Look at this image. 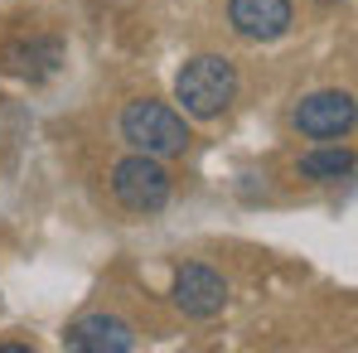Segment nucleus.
Here are the masks:
<instances>
[{"label":"nucleus","instance_id":"nucleus-6","mask_svg":"<svg viewBox=\"0 0 358 353\" xmlns=\"http://www.w3.org/2000/svg\"><path fill=\"white\" fill-rule=\"evenodd\" d=\"M291 0H228V24L238 39H252V44H276L291 34Z\"/></svg>","mask_w":358,"mask_h":353},{"label":"nucleus","instance_id":"nucleus-9","mask_svg":"<svg viewBox=\"0 0 358 353\" xmlns=\"http://www.w3.org/2000/svg\"><path fill=\"white\" fill-rule=\"evenodd\" d=\"M296 170L310 184H339V179L354 175V150L349 145H334V141H320L315 150H305L296 160Z\"/></svg>","mask_w":358,"mask_h":353},{"label":"nucleus","instance_id":"nucleus-3","mask_svg":"<svg viewBox=\"0 0 358 353\" xmlns=\"http://www.w3.org/2000/svg\"><path fill=\"white\" fill-rule=\"evenodd\" d=\"M112 194H117V203L126 208V213L150 218V213H160V208L170 203V194H175V175L165 170V160L131 150L126 160L112 165Z\"/></svg>","mask_w":358,"mask_h":353},{"label":"nucleus","instance_id":"nucleus-2","mask_svg":"<svg viewBox=\"0 0 358 353\" xmlns=\"http://www.w3.org/2000/svg\"><path fill=\"white\" fill-rule=\"evenodd\" d=\"M121 141L141 155H155V160H175L189 150V121L184 112H175L170 102H155V97H136L121 107Z\"/></svg>","mask_w":358,"mask_h":353},{"label":"nucleus","instance_id":"nucleus-8","mask_svg":"<svg viewBox=\"0 0 358 353\" xmlns=\"http://www.w3.org/2000/svg\"><path fill=\"white\" fill-rule=\"evenodd\" d=\"M63 349L78 353H131L136 349V329L121 319V315H83L63 329Z\"/></svg>","mask_w":358,"mask_h":353},{"label":"nucleus","instance_id":"nucleus-5","mask_svg":"<svg viewBox=\"0 0 358 353\" xmlns=\"http://www.w3.org/2000/svg\"><path fill=\"white\" fill-rule=\"evenodd\" d=\"M170 300H175L179 315H189V319H218L228 310V281L213 266L189 261V266H179L175 281H170Z\"/></svg>","mask_w":358,"mask_h":353},{"label":"nucleus","instance_id":"nucleus-7","mask_svg":"<svg viewBox=\"0 0 358 353\" xmlns=\"http://www.w3.org/2000/svg\"><path fill=\"white\" fill-rule=\"evenodd\" d=\"M0 63H5V73H15L24 82H49L63 68V39H54V34H20V39L5 44Z\"/></svg>","mask_w":358,"mask_h":353},{"label":"nucleus","instance_id":"nucleus-1","mask_svg":"<svg viewBox=\"0 0 358 353\" xmlns=\"http://www.w3.org/2000/svg\"><path fill=\"white\" fill-rule=\"evenodd\" d=\"M238 63L223 54H194L175 73V102L184 117L194 121H218L233 102H238Z\"/></svg>","mask_w":358,"mask_h":353},{"label":"nucleus","instance_id":"nucleus-4","mask_svg":"<svg viewBox=\"0 0 358 353\" xmlns=\"http://www.w3.org/2000/svg\"><path fill=\"white\" fill-rule=\"evenodd\" d=\"M358 121L354 92L344 87H324V92H310L300 97L296 112H291V126H296L305 141H344Z\"/></svg>","mask_w":358,"mask_h":353},{"label":"nucleus","instance_id":"nucleus-10","mask_svg":"<svg viewBox=\"0 0 358 353\" xmlns=\"http://www.w3.org/2000/svg\"><path fill=\"white\" fill-rule=\"evenodd\" d=\"M315 5H334V0H315Z\"/></svg>","mask_w":358,"mask_h":353}]
</instances>
